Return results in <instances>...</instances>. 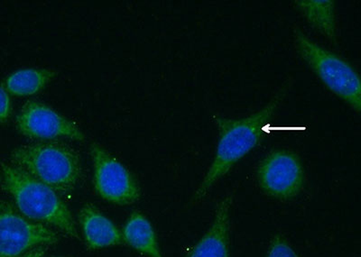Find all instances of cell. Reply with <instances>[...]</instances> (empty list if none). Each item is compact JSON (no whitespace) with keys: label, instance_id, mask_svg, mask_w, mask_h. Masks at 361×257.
I'll list each match as a JSON object with an SVG mask.
<instances>
[{"label":"cell","instance_id":"9","mask_svg":"<svg viewBox=\"0 0 361 257\" xmlns=\"http://www.w3.org/2000/svg\"><path fill=\"white\" fill-rule=\"evenodd\" d=\"M232 202L233 195L221 199L211 227L186 257H230L228 233Z\"/></svg>","mask_w":361,"mask_h":257},{"label":"cell","instance_id":"13","mask_svg":"<svg viewBox=\"0 0 361 257\" xmlns=\"http://www.w3.org/2000/svg\"><path fill=\"white\" fill-rule=\"evenodd\" d=\"M56 75V72L48 69L19 70L6 80V91L14 96L35 95L41 92Z\"/></svg>","mask_w":361,"mask_h":257},{"label":"cell","instance_id":"2","mask_svg":"<svg viewBox=\"0 0 361 257\" xmlns=\"http://www.w3.org/2000/svg\"><path fill=\"white\" fill-rule=\"evenodd\" d=\"M1 168L4 187L22 215L80 240L72 214L57 192L14 165L3 163Z\"/></svg>","mask_w":361,"mask_h":257},{"label":"cell","instance_id":"1","mask_svg":"<svg viewBox=\"0 0 361 257\" xmlns=\"http://www.w3.org/2000/svg\"><path fill=\"white\" fill-rule=\"evenodd\" d=\"M291 84V80H286L269 104L248 117L232 120L222 115H212L220 137L212 165L193 196L195 203L202 201L215 182L265 139L267 133L274 128L270 127L271 120L288 95Z\"/></svg>","mask_w":361,"mask_h":257},{"label":"cell","instance_id":"10","mask_svg":"<svg viewBox=\"0 0 361 257\" xmlns=\"http://www.w3.org/2000/svg\"><path fill=\"white\" fill-rule=\"evenodd\" d=\"M79 223L86 245L90 250L124 243L123 236L118 227L92 204H86L80 208Z\"/></svg>","mask_w":361,"mask_h":257},{"label":"cell","instance_id":"6","mask_svg":"<svg viewBox=\"0 0 361 257\" xmlns=\"http://www.w3.org/2000/svg\"><path fill=\"white\" fill-rule=\"evenodd\" d=\"M90 152L97 194L105 201L119 206L131 205L140 200V186L133 175L119 161L98 144H92Z\"/></svg>","mask_w":361,"mask_h":257},{"label":"cell","instance_id":"11","mask_svg":"<svg viewBox=\"0 0 361 257\" xmlns=\"http://www.w3.org/2000/svg\"><path fill=\"white\" fill-rule=\"evenodd\" d=\"M124 242L149 257H163L152 225L141 212L135 211L124 227Z\"/></svg>","mask_w":361,"mask_h":257},{"label":"cell","instance_id":"14","mask_svg":"<svg viewBox=\"0 0 361 257\" xmlns=\"http://www.w3.org/2000/svg\"><path fill=\"white\" fill-rule=\"evenodd\" d=\"M267 257H298V256L282 237L276 236L271 241Z\"/></svg>","mask_w":361,"mask_h":257},{"label":"cell","instance_id":"12","mask_svg":"<svg viewBox=\"0 0 361 257\" xmlns=\"http://www.w3.org/2000/svg\"><path fill=\"white\" fill-rule=\"evenodd\" d=\"M296 8L306 21L316 30L331 41H336L337 27L334 1H295Z\"/></svg>","mask_w":361,"mask_h":257},{"label":"cell","instance_id":"4","mask_svg":"<svg viewBox=\"0 0 361 257\" xmlns=\"http://www.w3.org/2000/svg\"><path fill=\"white\" fill-rule=\"evenodd\" d=\"M293 34L296 51L315 75L329 91L360 114L361 87L355 68L343 58L316 44L301 29H293Z\"/></svg>","mask_w":361,"mask_h":257},{"label":"cell","instance_id":"16","mask_svg":"<svg viewBox=\"0 0 361 257\" xmlns=\"http://www.w3.org/2000/svg\"><path fill=\"white\" fill-rule=\"evenodd\" d=\"M45 253V249L44 246L37 247V249H35L31 250V251L25 253L20 257H43Z\"/></svg>","mask_w":361,"mask_h":257},{"label":"cell","instance_id":"17","mask_svg":"<svg viewBox=\"0 0 361 257\" xmlns=\"http://www.w3.org/2000/svg\"><path fill=\"white\" fill-rule=\"evenodd\" d=\"M51 257H68V256H51Z\"/></svg>","mask_w":361,"mask_h":257},{"label":"cell","instance_id":"8","mask_svg":"<svg viewBox=\"0 0 361 257\" xmlns=\"http://www.w3.org/2000/svg\"><path fill=\"white\" fill-rule=\"evenodd\" d=\"M17 127L25 137L37 139H69L82 141L85 134L73 122L63 117L49 106L27 101L17 117Z\"/></svg>","mask_w":361,"mask_h":257},{"label":"cell","instance_id":"5","mask_svg":"<svg viewBox=\"0 0 361 257\" xmlns=\"http://www.w3.org/2000/svg\"><path fill=\"white\" fill-rule=\"evenodd\" d=\"M58 241L56 231L28 220L9 202H0V257H20Z\"/></svg>","mask_w":361,"mask_h":257},{"label":"cell","instance_id":"7","mask_svg":"<svg viewBox=\"0 0 361 257\" xmlns=\"http://www.w3.org/2000/svg\"><path fill=\"white\" fill-rule=\"evenodd\" d=\"M257 181L261 189L270 197L291 200L304 187V167L295 153L288 150L273 151L260 163Z\"/></svg>","mask_w":361,"mask_h":257},{"label":"cell","instance_id":"15","mask_svg":"<svg viewBox=\"0 0 361 257\" xmlns=\"http://www.w3.org/2000/svg\"><path fill=\"white\" fill-rule=\"evenodd\" d=\"M11 114V101L8 92L0 85V122H5Z\"/></svg>","mask_w":361,"mask_h":257},{"label":"cell","instance_id":"3","mask_svg":"<svg viewBox=\"0 0 361 257\" xmlns=\"http://www.w3.org/2000/svg\"><path fill=\"white\" fill-rule=\"evenodd\" d=\"M12 165L49 186L59 194L73 191L82 173L78 153L61 143H37L17 147Z\"/></svg>","mask_w":361,"mask_h":257}]
</instances>
